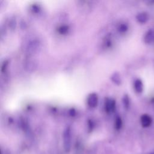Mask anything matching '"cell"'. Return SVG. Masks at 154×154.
Returning a JSON list of instances; mask_svg holds the SVG:
<instances>
[{
  "label": "cell",
  "mask_w": 154,
  "mask_h": 154,
  "mask_svg": "<svg viewBox=\"0 0 154 154\" xmlns=\"http://www.w3.org/2000/svg\"><path fill=\"white\" fill-rule=\"evenodd\" d=\"M144 41L146 44H151L154 42V30H148L144 37Z\"/></svg>",
  "instance_id": "obj_5"
},
{
  "label": "cell",
  "mask_w": 154,
  "mask_h": 154,
  "mask_svg": "<svg viewBox=\"0 0 154 154\" xmlns=\"http://www.w3.org/2000/svg\"><path fill=\"white\" fill-rule=\"evenodd\" d=\"M140 121L142 126L144 128H147L151 125L152 123V119L149 115L145 114L141 116Z\"/></svg>",
  "instance_id": "obj_3"
},
{
  "label": "cell",
  "mask_w": 154,
  "mask_h": 154,
  "mask_svg": "<svg viewBox=\"0 0 154 154\" xmlns=\"http://www.w3.org/2000/svg\"><path fill=\"white\" fill-rule=\"evenodd\" d=\"M39 42L34 40L31 42L30 43H29L28 50V52L31 53H34V52H36L39 49Z\"/></svg>",
  "instance_id": "obj_7"
},
{
  "label": "cell",
  "mask_w": 154,
  "mask_h": 154,
  "mask_svg": "<svg viewBox=\"0 0 154 154\" xmlns=\"http://www.w3.org/2000/svg\"><path fill=\"white\" fill-rule=\"evenodd\" d=\"M127 30H128V26L124 24L120 25L119 28V30L122 33H124V32L126 31Z\"/></svg>",
  "instance_id": "obj_12"
},
{
  "label": "cell",
  "mask_w": 154,
  "mask_h": 154,
  "mask_svg": "<svg viewBox=\"0 0 154 154\" xmlns=\"http://www.w3.org/2000/svg\"><path fill=\"white\" fill-rule=\"evenodd\" d=\"M69 31V27L67 25H62L58 28V31L61 34H66Z\"/></svg>",
  "instance_id": "obj_10"
},
{
  "label": "cell",
  "mask_w": 154,
  "mask_h": 154,
  "mask_svg": "<svg viewBox=\"0 0 154 154\" xmlns=\"http://www.w3.org/2000/svg\"><path fill=\"white\" fill-rule=\"evenodd\" d=\"M122 120L120 117H117L115 122V128L116 129L119 130L122 128Z\"/></svg>",
  "instance_id": "obj_11"
},
{
  "label": "cell",
  "mask_w": 154,
  "mask_h": 154,
  "mask_svg": "<svg viewBox=\"0 0 154 154\" xmlns=\"http://www.w3.org/2000/svg\"><path fill=\"white\" fill-rule=\"evenodd\" d=\"M116 108V102L114 99H107L105 101V111L110 113H112L114 111Z\"/></svg>",
  "instance_id": "obj_2"
},
{
  "label": "cell",
  "mask_w": 154,
  "mask_h": 154,
  "mask_svg": "<svg viewBox=\"0 0 154 154\" xmlns=\"http://www.w3.org/2000/svg\"><path fill=\"white\" fill-rule=\"evenodd\" d=\"M70 114H71V116H73L74 114H75V111L73 110H71L70 111Z\"/></svg>",
  "instance_id": "obj_14"
},
{
  "label": "cell",
  "mask_w": 154,
  "mask_h": 154,
  "mask_svg": "<svg viewBox=\"0 0 154 154\" xmlns=\"http://www.w3.org/2000/svg\"><path fill=\"white\" fill-rule=\"evenodd\" d=\"M134 87L135 92L138 93H140L143 90V84L141 80L137 79L134 83Z\"/></svg>",
  "instance_id": "obj_6"
},
{
  "label": "cell",
  "mask_w": 154,
  "mask_h": 154,
  "mask_svg": "<svg viewBox=\"0 0 154 154\" xmlns=\"http://www.w3.org/2000/svg\"><path fill=\"white\" fill-rule=\"evenodd\" d=\"M148 19H149V16H148L147 13H144V12L140 13L138 14L137 16V20L138 21V22H140L141 24L146 23Z\"/></svg>",
  "instance_id": "obj_8"
},
{
  "label": "cell",
  "mask_w": 154,
  "mask_h": 154,
  "mask_svg": "<svg viewBox=\"0 0 154 154\" xmlns=\"http://www.w3.org/2000/svg\"><path fill=\"white\" fill-rule=\"evenodd\" d=\"M123 104L126 108H128L129 105V99L128 96H125L123 98Z\"/></svg>",
  "instance_id": "obj_13"
},
{
  "label": "cell",
  "mask_w": 154,
  "mask_h": 154,
  "mask_svg": "<svg viewBox=\"0 0 154 154\" xmlns=\"http://www.w3.org/2000/svg\"><path fill=\"white\" fill-rule=\"evenodd\" d=\"M111 79H112L113 81L117 84H119L121 83L120 77V75L118 73H114L111 76Z\"/></svg>",
  "instance_id": "obj_9"
},
{
  "label": "cell",
  "mask_w": 154,
  "mask_h": 154,
  "mask_svg": "<svg viewBox=\"0 0 154 154\" xmlns=\"http://www.w3.org/2000/svg\"><path fill=\"white\" fill-rule=\"evenodd\" d=\"M63 141H64V147L66 152H69L70 149L71 145V135L70 128L67 127L64 130L63 133Z\"/></svg>",
  "instance_id": "obj_1"
},
{
  "label": "cell",
  "mask_w": 154,
  "mask_h": 154,
  "mask_svg": "<svg viewBox=\"0 0 154 154\" xmlns=\"http://www.w3.org/2000/svg\"><path fill=\"white\" fill-rule=\"evenodd\" d=\"M98 102V95L96 93L90 94L87 98V104L89 107L92 108H94L96 107Z\"/></svg>",
  "instance_id": "obj_4"
}]
</instances>
